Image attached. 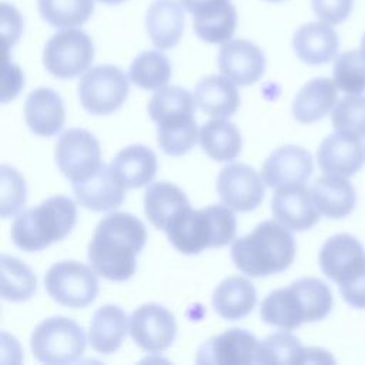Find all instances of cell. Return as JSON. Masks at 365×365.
<instances>
[{
	"instance_id": "obj_1",
	"label": "cell",
	"mask_w": 365,
	"mask_h": 365,
	"mask_svg": "<svg viewBox=\"0 0 365 365\" xmlns=\"http://www.w3.org/2000/svg\"><path fill=\"white\" fill-rule=\"evenodd\" d=\"M145 241V227L137 217L113 212L96 227L88 244V259L98 275L110 281H125L135 272V257Z\"/></svg>"
},
{
	"instance_id": "obj_2",
	"label": "cell",
	"mask_w": 365,
	"mask_h": 365,
	"mask_svg": "<svg viewBox=\"0 0 365 365\" xmlns=\"http://www.w3.org/2000/svg\"><path fill=\"white\" fill-rule=\"evenodd\" d=\"M295 257V242L289 230L277 221L259 222L250 234L231 245L234 265L250 277H268L287 269Z\"/></svg>"
},
{
	"instance_id": "obj_3",
	"label": "cell",
	"mask_w": 365,
	"mask_h": 365,
	"mask_svg": "<svg viewBox=\"0 0 365 365\" xmlns=\"http://www.w3.org/2000/svg\"><path fill=\"white\" fill-rule=\"evenodd\" d=\"M165 232L180 252L194 255L205 248H220L231 242L237 232V220L225 205L190 208L171 221Z\"/></svg>"
},
{
	"instance_id": "obj_4",
	"label": "cell",
	"mask_w": 365,
	"mask_h": 365,
	"mask_svg": "<svg viewBox=\"0 0 365 365\" xmlns=\"http://www.w3.org/2000/svg\"><path fill=\"white\" fill-rule=\"evenodd\" d=\"M76 220L74 201L66 195H54L19 214L11 225L10 235L20 250L27 252L40 251L68 235Z\"/></svg>"
},
{
	"instance_id": "obj_5",
	"label": "cell",
	"mask_w": 365,
	"mask_h": 365,
	"mask_svg": "<svg viewBox=\"0 0 365 365\" xmlns=\"http://www.w3.org/2000/svg\"><path fill=\"white\" fill-rule=\"evenodd\" d=\"M31 352L44 364H71L81 358L86 349L83 328L70 318L50 317L33 331Z\"/></svg>"
},
{
	"instance_id": "obj_6",
	"label": "cell",
	"mask_w": 365,
	"mask_h": 365,
	"mask_svg": "<svg viewBox=\"0 0 365 365\" xmlns=\"http://www.w3.org/2000/svg\"><path fill=\"white\" fill-rule=\"evenodd\" d=\"M94 58V44L80 29H63L44 46V67L57 78H73L87 70Z\"/></svg>"
},
{
	"instance_id": "obj_7",
	"label": "cell",
	"mask_w": 365,
	"mask_h": 365,
	"mask_svg": "<svg viewBox=\"0 0 365 365\" xmlns=\"http://www.w3.org/2000/svg\"><path fill=\"white\" fill-rule=\"evenodd\" d=\"M44 285L56 302L70 308H84L98 294L96 271L78 261L53 264L44 277Z\"/></svg>"
},
{
	"instance_id": "obj_8",
	"label": "cell",
	"mask_w": 365,
	"mask_h": 365,
	"mask_svg": "<svg viewBox=\"0 0 365 365\" xmlns=\"http://www.w3.org/2000/svg\"><path fill=\"white\" fill-rule=\"evenodd\" d=\"M128 96L125 73L110 64L87 70L78 84L81 106L94 115H106L123 106Z\"/></svg>"
},
{
	"instance_id": "obj_9",
	"label": "cell",
	"mask_w": 365,
	"mask_h": 365,
	"mask_svg": "<svg viewBox=\"0 0 365 365\" xmlns=\"http://www.w3.org/2000/svg\"><path fill=\"white\" fill-rule=\"evenodd\" d=\"M54 157L60 171L71 182L88 178L103 164L100 143L83 128L64 131L56 143Z\"/></svg>"
},
{
	"instance_id": "obj_10",
	"label": "cell",
	"mask_w": 365,
	"mask_h": 365,
	"mask_svg": "<svg viewBox=\"0 0 365 365\" xmlns=\"http://www.w3.org/2000/svg\"><path fill=\"white\" fill-rule=\"evenodd\" d=\"M130 335L143 351L163 352L175 339V318L158 304H144L134 309L130 317Z\"/></svg>"
},
{
	"instance_id": "obj_11",
	"label": "cell",
	"mask_w": 365,
	"mask_h": 365,
	"mask_svg": "<svg viewBox=\"0 0 365 365\" xmlns=\"http://www.w3.org/2000/svg\"><path fill=\"white\" fill-rule=\"evenodd\" d=\"M217 191L227 207L247 212L257 208L262 201L264 181L252 167L230 164L218 174Z\"/></svg>"
},
{
	"instance_id": "obj_12",
	"label": "cell",
	"mask_w": 365,
	"mask_h": 365,
	"mask_svg": "<svg viewBox=\"0 0 365 365\" xmlns=\"http://www.w3.org/2000/svg\"><path fill=\"white\" fill-rule=\"evenodd\" d=\"M259 342L257 338L240 328L227 329L225 332L211 336L197 351V364L240 365L255 362Z\"/></svg>"
},
{
	"instance_id": "obj_13",
	"label": "cell",
	"mask_w": 365,
	"mask_h": 365,
	"mask_svg": "<svg viewBox=\"0 0 365 365\" xmlns=\"http://www.w3.org/2000/svg\"><path fill=\"white\" fill-rule=\"evenodd\" d=\"M318 259L322 272L339 285L364 269L365 250L354 235L336 234L324 242Z\"/></svg>"
},
{
	"instance_id": "obj_14",
	"label": "cell",
	"mask_w": 365,
	"mask_h": 365,
	"mask_svg": "<svg viewBox=\"0 0 365 365\" xmlns=\"http://www.w3.org/2000/svg\"><path fill=\"white\" fill-rule=\"evenodd\" d=\"M259 314L264 322L285 331L295 329L302 322H312L307 298L297 281L287 288L271 291L262 299Z\"/></svg>"
},
{
	"instance_id": "obj_15",
	"label": "cell",
	"mask_w": 365,
	"mask_h": 365,
	"mask_svg": "<svg viewBox=\"0 0 365 365\" xmlns=\"http://www.w3.org/2000/svg\"><path fill=\"white\" fill-rule=\"evenodd\" d=\"M317 158L325 174L351 177L365 163V147L359 137L335 131L322 140Z\"/></svg>"
},
{
	"instance_id": "obj_16",
	"label": "cell",
	"mask_w": 365,
	"mask_h": 365,
	"mask_svg": "<svg viewBox=\"0 0 365 365\" xmlns=\"http://www.w3.org/2000/svg\"><path fill=\"white\" fill-rule=\"evenodd\" d=\"M311 154L299 145H284L272 151L262 164V181L278 188L287 184H304L312 174Z\"/></svg>"
},
{
	"instance_id": "obj_17",
	"label": "cell",
	"mask_w": 365,
	"mask_h": 365,
	"mask_svg": "<svg viewBox=\"0 0 365 365\" xmlns=\"http://www.w3.org/2000/svg\"><path fill=\"white\" fill-rule=\"evenodd\" d=\"M271 210L274 217L287 228L305 231L319 220V211L304 184H287L278 187L272 197Z\"/></svg>"
},
{
	"instance_id": "obj_18",
	"label": "cell",
	"mask_w": 365,
	"mask_h": 365,
	"mask_svg": "<svg viewBox=\"0 0 365 365\" xmlns=\"http://www.w3.org/2000/svg\"><path fill=\"white\" fill-rule=\"evenodd\" d=\"M218 68L232 83L248 86L261 78L265 71V57L258 46L237 38L224 43L218 53Z\"/></svg>"
},
{
	"instance_id": "obj_19",
	"label": "cell",
	"mask_w": 365,
	"mask_h": 365,
	"mask_svg": "<svg viewBox=\"0 0 365 365\" xmlns=\"http://www.w3.org/2000/svg\"><path fill=\"white\" fill-rule=\"evenodd\" d=\"M73 191L77 201L91 211H108L121 205L125 188L114 178L110 165L100 168L86 180L74 181Z\"/></svg>"
},
{
	"instance_id": "obj_20",
	"label": "cell",
	"mask_w": 365,
	"mask_h": 365,
	"mask_svg": "<svg viewBox=\"0 0 365 365\" xmlns=\"http://www.w3.org/2000/svg\"><path fill=\"white\" fill-rule=\"evenodd\" d=\"M24 118L31 133L40 137L57 134L66 121V110L61 97L53 88L33 90L24 106Z\"/></svg>"
},
{
	"instance_id": "obj_21",
	"label": "cell",
	"mask_w": 365,
	"mask_h": 365,
	"mask_svg": "<svg viewBox=\"0 0 365 365\" xmlns=\"http://www.w3.org/2000/svg\"><path fill=\"white\" fill-rule=\"evenodd\" d=\"M339 40L336 31L327 21H312L302 24L292 38L297 57L311 66L331 61L338 51Z\"/></svg>"
},
{
	"instance_id": "obj_22",
	"label": "cell",
	"mask_w": 365,
	"mask_h": 365,
	"mask_svg": "<svg viewBox=\"0 0 365 365\" xmlns=\"http://www.w3.org/2000/svg\"><path fill=\"white\" fill-rule=\"evenodd\" d=\"M184 7L175 0H155L145 14V29L153 44L160 50L178 44L184 31Z\"/></svg>"
},
{
	"instance_id": "obj_23",
	"label": "cell",
	"mask_w": 365,
	"mask_h": 365,
	"mask_svg": "<svg viewBox=\"0 0 365 365\" xmlns=\"http://www.w3.org/2000/svg\"><path fill=\"white\" fill-rule=\"evenodd\" d=\"M114 178L127 188H140L148 184L157 171V157L145 145H128L117 153L110 164Z\"/></svg>"
},
{
	"instance_id": "obj_24",
	"label": "cell",
	"mask_w": 365,
	"mask_h": 365,
	"mask_svg": "<svg viewBox=\"0 0 365 365\" xmlns=\"http://www.w3.org/2000/svg\"><path fill=\"white\" fill-rule=\"evenodd\" d=\"M190 208L184 191L171 182H154L145 190L144 211L150 222L158 230L165 231L171 221Z\"/></svg>"
},
{
	"instance_id": "obj_25",
	"label": "cell",
	"mask_w": 365,
	"mask_h": 365,
	"mask_svg": "<svg viewBox=\"0 0 365 365\" xmlns=\"http://www.w3.org/2000/svg\"><path fill=\"white\" fill-rule=\"evenodd\" d=\"M311 197L321 214L328 218H344L356 202L354 185L339 175H322L311 185Z\"/></svg>"
},
{
	"instance_id": "obj_26",
	"label": "cell",
	"mask_w": 365,
	"mask_h": 365,
	"mask_svg": "<svg viewBox=\"0 0 365 365\" xmlns=\"http://www.w3.org/2000/svg\"><path fill=\"white\" fill-rule=\"evenodd\" d=\"M336 100L338 87L335 81L327 77H317L298 91L292 104V114L299 123H315L335 107Z\"/></svg>"
},
{
	"instance_id": "obj_27",
	"label": "cell",
	"mask_w": 365,
	"mask_h": 365,
	"mask_svg": "<svg viewBox=\"0 0 365 365\" xmlns=\"http://www.w3.org/2000/svg\"><path fill=\"white\" fill-rule=\"evenodd\" d=\"M257 304V291L251 281L244 277L232 275L225 278L212 294L215 312L228 321L247 317Z\"/></svg>"
},
{
	"instance_id": "obj_28",
	"label": "cell",
	"mask_w": 365,
	"mask_h": 365,
	"mask_svg": "<svg viewBox=\"0 0 365 365\" xmlns=\"http://www.w3.org/2000/svg\"><path fill=\"white\" fill-rule=\"evenodd\" d=\"M128 318L117 305L100 307L90 322L88 341L94 351L100 354H113L117 351L127 334Z\"/></svg>"
},
{
	"instance_id": "obj_29",
	"label": "cell",
	"mask_w": 365,
	"mask_h": 365,
	"mask_svg": "<svg viewBox=\"0 0 365 365\" xmlns=\"http://www.w3.org/2000/svg\"><path fill=\"white\" fill-rule=\"evenodd\" d=\"M198 107L211 117L224 118L232 115L240 106L237 87L228 77L208 76L201 78L194 91Z\"/></svg>"
},
{
	"instance_id": "obj_30",
	"label": "cell",
	"mask_w": 365,
	"mask_h": 365,
	"mask_svg": "<svg viewBox=\"0 0 365 365\" xmlns=\"http://www.w3.org/2000/svg\"><path fill=\"white\" fill-rule=\"evenodd\" d=\"M201 148L215 161H232L241 151L242 140L238 128L222 118H214L200 128Z\"/></svg>"
},
{
	"instance_id": "obj_31",
	"label": "cell",
	"mask_w": 365,
	"mask_h": 365,
	"mask_svg": "<svg viewBox=\"0 0 365 365\" xmlns=\"http://www.w3.org/2000/svg\"><path fill=\"white\" fill-rule=\"evenodd\" d=\"M160 148L168 155H182L197 143L198 131L194 115H175L157 123Z\"/></svg>"
},
{
	"instance_id": "obj_32",
	"label": "cell",
	"mask_w": 365,
	"mask_h": 365,
	"mask_svg": "<svg viewBox=\"0 0 365 365\" xmlns=\"http://www.w3.org/2000/svg\"><path fill=\"white\" fill-rule=\"evenodd\" d=\"M130 80L144 90H158L171 77L168 57L158 50L140 53L130 66Z\"/></svg>"
},
{
	"instance_id": "obj_33",
	"label": "cell",
	"mask_w": 365,
	"mask_h": 365,
	"mask_svg": "<svg viewBox=\"0 0 365 365\" xmlns=\"http://www.w3.org/2000/svg\"><path fill=\"white\" fill-rule=\"evenodd\" d=\"M308 348L289 332H277L267 336L258 345L255 364H304Z\"/></svg>"
},
{
	"instance_id": "obj_34",
	"label": "cell",
	"mask_w": 365,
	"mask_h": 365,
	"mask_svg": "<svg viewBox=\"0 0 365 365\" xmlns=\"http://www.w3.org/2000/svg\"><path fill=\"white\" fill-rule=\"evenodd\" d=\"M192 27L195 34L207 43H227L237 27V10L230 1L217 10L195 14Z\"/></svg>"
},
{
	"instance_id": "obj_35",
	"label": "cell",
	"mask_w": 365,
	"mask_h": 365,
	"mask_svg": "<svg viewBox=\"0 0 365 365\" xmlns=\"http://www.w3.org/2000/svg\"><path fill=\"white\" fill-rule=\"evenodd\" d=\"M38 11L50 26L70 29L84 24L94 11L93 0H38Z\"/></svg>"
},
{
	"instance_id": "obj_36",
	"label": "cell",
	"mask_w": 365,
	"mask_h": 365,
	"mask_svg": "<svg viewBox=\"0 0 365 365\" xmlns=\"http://www.w3.org/2000/svg\"><path fill=\"white\" fill-rule=\"evenodd\" d=\"M1 298L7 301H27L36 291V277L20 259L1 255Z\"/></svg>"
},
{
	"instance_id": "obj_37",
	"label": "cell",
	"mask_w": 365,
	"mask_h": 365,
	"mask_svg": "<svg viewBox=\"0 0 365 365\" xmlns=\"http://www.w3.org/2000/svg\"><path fill=\"white\" fill-rule=\"evenodd\" d=\"M195 103V97L185 88L177 86L161 87L148 103V114L155 123L175 115H194Z\"/></svg>"
},
{
	"instance_id": "obj_38",
	"label": "cell",
	"mask_w": 365,
	"mask_h": 365,
	"mask_svg": "<svg viewBox=\"0 0 365 365\" xmlns=\"http://www.w3.org/2000/svg\"><path fill=\"white\" fill-rule=\"evenodd\" d=\"M334 81L346 94L365 91V56L358 50L339 54L334 63Z\"/></svg>"
},
{
	"instance_id": "obj_39",
	"label": "cell",
	"mask_w": 365,
	"mask_h": 365,
	"mask_svg": "<svg viewBox=\"0 0 365 365\" xmlns=\"http://www.w3.org/2000/svg\"><path fill=\"white\" fill-rule=\"evenodd\" d=\"M331 121L335 131L365 137V96H346L335 104Z\"/></svg>"
},
{
	"instance_id": "obj_40",
	"label": "cell",
	"mask_w": 365,
	"mask_h": 365,
	"mask_svg": "<svg viewBox=\"0 0 365 365\" xmlns=\"http://www.w3.org/2000/svg\"><path fill=\"white\" fill-rule=\"evenodd\" d=\"M26 204V184L20 173L3 164L1 165V217L16 215Z\"/></svg>"
},
{
	"instance_id": "obj_41",
	"label": "cell",
	"mask_w": 365,
	"mask_h": 365,
	"mask_svg": "<svg viewBox=\"0 0 365 365\" xmlns=\"http://www.w3.org/2000/svg\"><path fill=\"white\" fill-rule=\"evenodd\" d=\"M311 6L321 20L329 24H339L349 17L354 0H311Z\"/></svg>"
},
{
	"instance_id": "obj_42",
	"label": "cell",
	"mask_w": 365,
	"mask_h": 365,
	"mask_svg": "<svg viewBox=\"0 0 365 365\" xmlns=\"http://www.w3.org/2000/svg\"><path fill=\"white\" fill-rule=\"evenodd\" d=\"M339 292L351 307L365 309V267L356 275L339 284Z\"/></svg>"
},
{
	"instance_id": "obj_43",
	"label": "cell",
	"mask_w": 365,
	"mask_h": 365,
	"mask_svg": "<svg viewBox=\"0 0 365 365\" xmlns=\"http://www.w3.org/2000/svg\"><path fill=\"white\" fill-rule=\"evenodd\" d=\"M21 73L19 70V67L16 64H9L6 63L4 66V71H3V96H1V101L7 103L9 100L14 98L20 90L19 86H14V80H20Z\"/></svg>"
},
{
	"instance_id": "obj_44",
	"label": "cell",
	"mask_w": 365,
	"mask_h": 365,
	"mask_svg": "<svg viewBox=\"0 0 365 365\" xmlns=\"http://www.w3.org/2000/svg\"><path fill=\"white\" fill-rule=\"evenodd\" d=\"M230 0H180L181 6L190 11L192 16L212 11L224 4H227Z\"/></svg>"
},
{
	"instance_id": "obj_45",
	"label": "cell",
	"mask_w": 365,
	"mask_h": 365,
	"mask_svg": "<svg viewBox=\"0 0 365 365\" xmlns=\"http://www.w3.org/2000/svg\"><path fill=\"white\" fill-rule=\"evenodd\" d=\"M97 1L104 3V4H120V3H123L125 0H97Z\"/></svg>"
},
{
	"instance_id": "obj_46",
	"label": "cell",
	"mask_w": 365,
	"mask_h": 365,
	"mask_svg": "<svg viewBox=\"0 0 365 365\" xmlns=\"http://www.w3.org/2000/svg\"><path fill=\"white\" fill-rule=\"evenodd\" d=\"M361 53L365 56V33H364L362 40H361Z\"/></svg>"
},
{
	"instance_id": "obj_47",
	"label": "cell",
	"mask_w": 365,
	"mask_h": 365,
	"mask_svg": "<svg viewBox=\"0 0 365 365\" xmlns=\"http://www.w3.org/2000/svg\"><path fill=\"white\" fill-rule=\"evenodd\" d=\"M267 1H284V0H267Z\"/></svg>"
}]
</instances>
